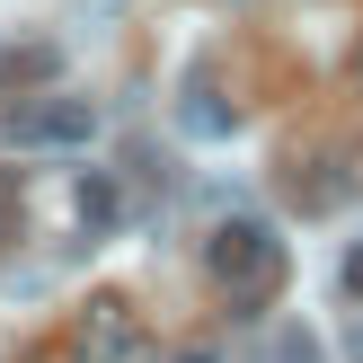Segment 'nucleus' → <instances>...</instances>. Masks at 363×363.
<instances>
[{"mask_svg":"<svg viewBox=\"0 0 363 363\" xmlns=\"http://www.w3.org/2000/svg\"><path fill=\"white\" fill-rule=\"evenodd\" d=\"M169 363H213V346H186V354H169Z\"/></svg>","mask_w":363,"mask_h":363,"instance_id":"nucleus-8","label":"nucleus"},{"mask_svg":"<svg viewBox=\"0 0 363 363\" xmlns=\"http://www.w3.org/2000/svg\"><path fill=\"white\" fill-rule=\"evenodd\" d=\"M142 354V328H133V301L98 293L80 311V328H71V363H133Z\"/></svg>","mask_w":363,"mask_h":363,"instance_id":"nucleus-3","label":"nucleus"},{"mask_svg":"<svg viewBox=\"0 0 363 363\" xmlns=\"http://www.w3.org/2000/svg\"><path fill=\"white\" fill-rule=\"evenodd\" d=\"M275 363H311V346H293V354H275Z\"/></svg>","mask_w":363,"mask_h":363,"instance_id":"nucleus-9","label":"nucleus"},{"mask_svg":"<svg viewBox=\"0 0 363 363\" xmlns=\"http://www.w3.org/2000/svg\"><path fill=\"white\" fill-rule=\"evenodd\" d=\"M346 293H354V301H363V240H354V248H346Z\"/></svg>","mask_w":363,"mask_h":363,"instance_id":"nucleus-7","label":"nucleus"},{"mask_svg":"<svg viewBox=\"0 0 363 363\" xmlns=\"http://www.w3.org/2000/svg\"><path fill=\"white\" fill-rule=\"evenodd\" d=\"M53 62H62L53 45H27V53H18V45H0V80H53Z\"/></svg>","mask_w":363,"mask_h":363,"instance_id":"nucleus-4","label":"nucleus"},{"mask_svg":"<svg viewBox=\"0 0 363 363\" xmlns=\"http://www.w3.org/2000/svg\"><path fill=\"white\" fill-rule=\"evenodd\" d=\"M18 204H27V177H18V169H0V248L18 240Z\"/></svg>","mask_w":363,"mask_h":363,"instance_id":"nucleus-6","label":"nucleus"},{"mask_svg":"<svg viewBox=\"0 0 363 363\" xmlns=\"http://www.w3.org/2000/svg\"><path fill=\"white\" fill-rule=\"evenodd\" d=\"M204 266H213V284H222V301H230V311H240V319H257L266 301H275V284H284V240L257 222V213H240V222H222V230H213Z\"/></svg>","mask_w":363,"mask_h":363,"instance_id":"nucleus-1","label":"nucleus"},{"mask_svg":"<svg viewBox=\"0 0 363 363\" xmlns=\"http://www.w3.org/2000/svg\"><path fill=\"white\" fill-rule=\"evenodd\" d=\"M116 213H124L116 186H106V177H80V222H89V230H116Z\"/></svg>","mask_w":363,"mask_h":363,"instance_id":"nucleus-5","label":"nucleus"},{"mask_svg":"<svg viewBox=\"0 0 363 363\" xmlns=\"http://www.w3.org/2000/svg\"><path fill=\"white\" fill-rule=\"evenodd\" d=\"M89 133H98V106L62 98V89H45L35 106L9 116V151H71V142H89Z\"/></svg>","mask_w":363,"mask_h":363,"instance_id":"nucleus-2","label":"nucleus"}]
</instances>
